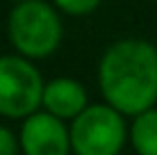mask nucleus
<instances>
[{
    "label": "nucleus",
    "mask_w": 157,
    "mask_h": 155,
    "mask_svg": "<svg viewBox=\"0 0 157 155\" xmlns=\"http://www.w3.org/2000/svg\"><path fill=\"white\" fill-rule=\"evenodd\" d=\"M100 89L107 105L139 116L157 103V48L141 39H123L100 60Z\"/></svg>",
    "instance_id": "obj_1"
},
{
    "label": "nucleus",
    "mask_w": 157,
    "mask_h": 155,
    "mask_svg": "<svg viewBox=\"0 0 157 155\" xmlns=\"http://www.w3.org/2000/svg\"><path fill=\"white\" fill-rule=\"evenodd\" d=\"M57 7H62L66 14H73V16H82V14H89L98 7L100 0H55Z\"/></svg>",
    "instance_id": "obj_8"
},
{
    "label": "nucleus",
    "mask_w": 157,
    "mask_h": 155,
    "mask_svg": "<svg viewBox=\"0 0 157 155\" xmlns=\"http://www.w3.org/2000/svg\"><path fill=\"white\" fill-rule=\"evenodd\" d=\"M123 144V116L109 105H91L71 126V146L75 155H118Z\"/></svg>",
    "instance_id": "obj_4"
},
{
    "label": "nucleus",
    "mask_w": 157,
    "mask_h": 155,
    "mask_svg": "<svg viewBox=\"0 0 157 155\" xmlns=\"http://www.w3.org/2000/svg\"><path fill=\"white\" fill-rule=\"evenodd\" d=\"M155 2H157V0H155Z\"/></svg>",
    "instance_id": "obj_11"
},
{
    "label": "nucleus",
    "mask_w": 157,
    "mask_h": 155,
    "mask_svg": "<svg viewBox=\"0 0 157 155\" xmlns=\"http://www.w3.org/2000/svg\"><path fill=\"white\" fill-rule=\"evenodd\" d=\"M18 144L25 155H68L73 148L71 130L48 112H36L25 119Z\"/></svg>",
    "instance_id": "obj_5"
},
{
    "label": "nucleus",
    "mask_w": 157,
    "mask_h": 155,
    "mask_svg": "<svg viewBox=\"0 0 157 155\" xmlns=\"http://www.w3.org/2000/svg\"><path fill=\"white\" fill-rule=\"evenodd\" d=\"M16 151H18V141H16L14 132L0 126V155H16Z\"/></svg>",
    "instance_id": "obj_9"
},
{
    "label": "nucleus",
    "mask_w": 157,
    "mask_h": 155,
    "mask_svg": "<svg viewBox=\"0 0 157 155\" xmlns=\"http://www.w3.org/2000/svg\"><path fill=\"white\" fill-rule=\"evenodd\" d=\"M9 39L25 57L39 60L55 52L62 41V21L50 5L41 0H25L9 14Z\"/></svg>",
    "instance_id": "obj_2"
},
{
    "label": "nucleus",
    "mask_w": 157,
    "mask_h": 155,
    "mask_svg": "<svg viewBox=\"0 0 157 155\" xmlns=\"http://www.w3.org/2000/svg\"><path fill=\"white\" fill-rule=\"evenodd\" d=\"M43 107L57 119H78L86 110V91L80 82L71 78L50 80L43 89Z\"/></svg>",
    "instance_id": "obj_6"
},
{
    "label": "nucleus",
    "mask_w": 157,
    "mask_h": 155,
    "mask_svg": "<svg viewBox=\"0 0 157 155\" xmlns=\"http://www.w3.org/2000/svg\"><path fill=\"white\" fill-rule=\"evenodd\" d=\"M130 137L139 155H157V110L139 114L132 123Z\"/></svg>",
    "instance_id": "obj_7"
},
{
    "label": "nucleus",
    "mask_w": 157,
    "mask_h": 155,
    "mask_svg": "<svg viewBox=\"0 0 157 155\" xmlns=\"http://www.w3.org/2000/svg\"><path fill=\"white\" fill-rule=\"evenodd\" d=\"M43 80L28 57H0V114L28 119L43 105Z\"/></svg>",
    "instance_id": "obj_3"
},
{
    "label": "nucleus",
    "mask_w": 157,
    "mask_h": 155,
    "mask_svg": "<svg viewBox=\"0 0 157 155\" xmlns=\"http://www.w3.org/2000/svg\"><path fill=\"white\" fill-rule=\"evenodd\" d=\"M12 2H18V5H21V2H25V0H12Z\"/></svg>",
    "instance_id": "obj_10"
}]
</instances>
